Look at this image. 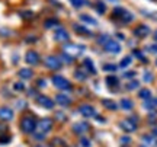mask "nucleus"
<instances>
[{"mask_svg": "<svg viewBox=\"0 0 157 147\" xmlns=\"http://www.w3.org/2000/svg\"><path fill=\"white\" fill-rule=\"evenodd\" d=\"M35 147H48V146H44V144H39V146H35Z\"/></svg>", "mask_w": 157, "mask_h": 147, "instance_id": "46", "label": "nucleus"}, {"mask_svg": "<svg viewBox=\"0 0 157 147\" xmlns=\"http://www.w3.org/2000/svg\"><path fill=\"white\" fill-rule=\"evenodd\" d=\"M147 50L150 51V52H154V54H156V52H157V44H153V45H148V47H147Z\"/></svg>", "mask_w": 157, "mask_h": 147, "instance_id": "35", "label": "nucleus"}, {"mask_svg": "<svg viewBox=\"0 0 157 147\" xmlns=\"http://www.w3.org/2000/svg\"><path fill=\"white\" fill-rule=\"evenodd\" d=\"M44 25L47 29H50V28H52V26H57V25H58V21H57V19H50V21H45Z\"/></svg>", "mask_w": 157, "mask_h": 147, "instance_id": "26", "label": "nucleus"}, {"mask_svg": "<svg viewBox=\"0 0 157 147\" xmlns=\"http://www.w3.org/2000/svg\"><path fill=\"white\" fill-rule=\"evenodd\" d=\"M12 118H13V111L10 108H0V119L2 121H10Z\"/></svg>", "mask_w": 157, "mask_h": 147, "instance_id": "13", "label": "nucleus"}, {"mask_svg": "<svg viewBox=\"0 0 157 147\" xmlns=\"http://www.w3.org/2000/svg\"><path fill=\"white\" fill-rule=\"evenodd\" d=\"M23 15H25V17H32V12H25Z\"/></svg>", "mask_w": 157, "mask_h": 147, "instance_id": "42", "label": "nucleus"}, {"mask_svg": "<svg viewBox=\"0 0 157 147\" xmlns=\"http://www.w3.org/2000/svg\"><path fill=\"white\" fill-rule=\"evenodd\" d=\"M96 10L99 12V13H105L106 7H105V5H103V3H98V6H96Z\"/></svg>", "mask_w": 157, "mask_h": 147, "instance_id": "33", "label": "nucleus"}, {"mask_svg": "<svg viewBox=\"0 0 157 147\" xmlns=\"http://www.w3.org/2000/svg\"><path fill=\"white\" fill-rule=\"evenodd\" d=\"M74 76H76L77 80H86V77H87V76L84 74V72H82V70H76V74H74Z\"/></svg>", "mask_w": 157, "mask_h": 147, "instance_id": "30", "label": "nucleus"}, {"mask_svg": "<svg viewBox=\"0 0 157 147\" xmlns=\"http://www.w3.org/2000/svg\"><path fill=\"white\" fill-rule=\"evenodd\" d=\"M36 102H38L41 106L47 108V109H51V108L54 106V101H52L51 98H48V96H44V95H41V96L36 98Z\"/></svg>", "mask_w": 157, "mask_h": 147, "instance_id": "9", "label": "nucleus"}, {"mask_svg": "<svg viewBox=\"0 0 157 147\" xmlns=\"http://www.w3.org/2000/svg\"><path fill=\"white\" fill-rule=\"evenodd\" d=\"M132 106H134L132 101H129V99H122V101H121V108L125 109V111H131Z\"/></svg>", "mask_w": 157, "mask_h": 147, "instance_id": "21", "label": "nucleus"}, {"mask_svg": "<svg viewBox=\"0 0 157 147\" xmlns=\"http://www.w3.org/2000/svg\"><path fill=\"white\" fill-rule=\"evenodd\" d=\"M105 50L108 52H112V54H118L119 51H121V45L118 44L115 40H109L105 42Z\"/></svg>", "mask_w": 157, "mask_h": 147, "instance_id": "8", "label": "nucleus"}, {"mask_svg": "<svg viewBox=\"0 0 157 147\" xmlns=\"http://www.w3.org/2000/svg\"><path fill=\"white\" fill-rule=\"evenodd\" d=\"M143 143L144 146H148V147H153L156 146V137H151V136H144L143 137Z\"/></svg>", "mask_w": 157, "mask_h": 147, "instance_id": "20", "label": "nucleus"}, {"mask_svg": "<svg viewBox=\"0 0 157 147\" xmlns=\"http://www.w3.org/2000/svg\"><path fill=\"white\" fill-rule=\"evenodd\" d=\"M13 89H15V91L22 92L23 89H25V87H23V85H22V83H15V85H13Z\"/></svg>", "mask_w": 157, "mask_h": 147, "instance_id": "34", "label": "nucleus"}, {"mask_svg": "<svg viewBox=\"0 0 157 147\" xmlns=\"http://www.w3.org/2000/svg\"><path fill=\"white\" fill-rule=\"evenodd\" d=\"M138 96L146 101V99H148V98H151V92L148 91V89H141L140 93H138Z\"/></svg>", "mask_w": 157, "mask_h": 147, "instance_id": "24", "label": "nucleus"}, {"mask_svg": "<svg viewBox=\"0 0 157 147\" xmlns=\"http://www.w3.org/2000/svg\"><path fill=\"white\" fill-rule=\"evenodd\" d=\"M38 85H39V87H44L45 82H44V80H39V82H38Z\"/></svg>", "mask_w": 157, "mask_h": 147, "instance_id": "43", "label": "nucleus"}, {"mask_svg": "<svg viewBox=\"0 0 157 147\" xmlns=\"http://www.w3.org/2000/svg\"><path fill=\"white\" fill-rule=\"evenodd\" d=\"M80 19H82L83 22H86V23H90V25H96V23H98V21H96V19L87 16V15H80Z\"/></svg>", "mask_w": 157, "mask_h": 147, "instance_id": "23", "label": "nucleus"}, {"mask_svg": "<svg viewBox=\"0 0 157 147\" xmlns=\"http://www.w3.org/2000/svg\"><path fill=\"white\" fill-rule=\"evenodd\" d=\"M134 56H135V57H138V58H144V57H143V54H141V52H140L138 50H135V51H134Z\"/></svg>", "mask_w": 157, "mask_h": 147, "instance_id": "40", "label": "nucleus"}, {"mask_svg": "<svg viewBox=\"0 0 157 147\" xmlns=\"http://www.w3.org/2000/svg\"><path fill=\"white\" fill-rule=\"evenodd\" d=\"M134 74V72H127V73H124V77H132Z\"/></svg>", "mask_w": 157, "mask_h": 147, "instance_id": "39", "label": "nucleus"}, {"mask_svg": "<svg viewBox=\"0 0 157 147\" xmlns=\"http://www.w3.org/2000/svg\"><path fill=\"white\" fill-rule=\"evenodd\" d=\"M144 80H146V82H151V80H153L151 73H146V74H144Z\"/></svg>", "mask_w": 157, "mask_h": 147, "instance_id": "38", "label": "nucleus"}, {"mask_svg": "<svg viewBox=\"0 0 157 147\" xmlns=\"http://www.w3.org/2000/svg\"><path fill=\"white\" fill-rule=\"evenodd\" d=\"M129 64H131V57H125V58L121 60V64H119V66L122 68H125V67H128Z\"/></svg>", "mask_w": 157, "mask_h": 147, "instance_id": "28", "label": "nucleus"}, {"mask_svg": "<svg viewBox=\"0 0 157 147\" xmlns=\"http://www.w3.org/2000/svg\"><path fill=\"white\" fill-rule=\"evenodd\" d=\"M80 114L83 115L84 118H90V117H95L96 115V111L93 106H90V105H82L80 106Z\"/></svg>", "mask_w": 157, "mask_h": 147, "instance_id": "11", "label": "nucleus"}, {"mask_svg": "<svg viewBox=\"0 0 157 147\" xmlns=\"http://www.w3.org/2000/svg\"><path fill=\"white\" fill-rule=\"evenodd\" d=\"M10 141V137L9 136H5V137H0V143L3 144V143H9Z\"/></svg>", "mask_w": 157, "mask_h": 147, "instance_id": "37", "label": "nucleus"}, {"mask_svg": "<svg viewBox=\"0 0 157 147\" xmlns=\"http://www.w3.org/2000/svg\"><path fill=\"white\" fill-rule=\"evenodd\" d=\"M19 77L23 80H29V79H32V76H34V72L31 70V68H21L19 70Z\"/></svg>", "mask_w": 157, "mask_h": 147, "instance_id": "17", "label": "nucleus"}, {"mask_svg": "<svg viewBox=\"0 0 157 147\" xmlns=\"http://www.w3.org/2000/svg\"><path fill=\"white\" fill-rule=\"evenodd\" d=\"M80 144H82V147H90V146H92V144H90V140H89V138H86V137H82Z\"/></svg>", "mask_w": 157, "mask_h": 147, "instance_id": "32", "label": "nucleus"}, {"mask_svg": "<svg viewBox=\"0 0 157 147\" xmlns=\"http://www.w3.org/2000/svg\"><path fill=\"white\" fill-rule=\"evenodd\" d=\"M21 128H22L23 133L31 134V133H34V130L36 128V122H35V119L32 118V117H25V118H22V121H21Z\"/></svg>", "mask_w": 157, "mask_h": 147, "instance_id": "2", "label": "nucleus"}, {"mask_svg": "<svg viewBox=\"0 0 157 147\" xmlns=\"http://www.w3.org/2000/svg\"><path fill=\"white\" fill-rule=\"evenodd\" d=\"M111 2H117V0H111Z\"/></svg>", "mask_w": 157, "mask_h": 147, "instance_id": "48", "label": "nucleus"}, {"mask_svg": "<svg viewBox=\"0 0 157 147\" xmlns=\"http://www.w3.org/2000/svg\"><path fill=\"white\" fill-rule=\"evenodd\" d=\"M102 103H103V105H105L108 109H112V111H115V109H117V103H115V102H112V101L103 99V101H102Z\"/></svg>", "mask_w": 157, "mask_h": 147, "instance_id": "25", "label": "nucleus"}, {"mask_svg": "<svg viewBox=\"0 0 157 147\" xmlns=\"http://www.w3.org/2000/svg\"><path fill=\"white\" fill-rule=\"evenodd\" d=\"M84 51L83 45H77V44H67L64 45V54H67L68 57H77Z\"/></svg>", "mask_w": 157, "mask_h": 147, "instance_id": "3", "label": "nucleus"}, {"mask_svg": "<svg viewBox=\"0 0 157 147\" xmlns=\"http://www.w3.org/2000/svg\"><path fill=\"white\" fill-rule=\"evenodd\" d=\"M154 38H156V40H157V31H156V32H154Z\"/></svg>", "mask_w": 157, "mask_h": 147, "instance_id": "47", "label": "nucleus"}, {"mask_svg": "<svg viewBox=\"0 0 157 147\" xmlns=\"http://www.w3.org/2000/svg\"><path fill=\"white\" fill-rule=\"evenodd\" d=\"M106 83L109 86H117L118 85V79L115 76H108L106 77Z\"/></svg>", "mask_w": 157, "mask_h": 147, "instance_id": "27", "label": "nucleus"}, {"mask_svg": "<svg viewBox=\"0 0 157 147\" xmlns=\"http://www.w3.org/2000/svg\"><path fill=\"white\" fill-rule=\"evenodd\" d=\"M70 2H71V5H73L76 9H80V7L84 6V3H86L84 0H70Z\"/></svg>", "mask_w": 157, "mask_h": 147, "instance_id": "29", "label": "nucleus"}, {"mask_svg": "<svg viewBox=\"0 0 157 147\" xmlns=\"http://www.w3.org/2000/svg\"><path fill=\"white\" fill-rule=\"evenodd\" d=\"M52 128V121H51L50 118H44V119H41L38 124H36V130L41 133V134H47L48 131Z\"/></svg>", "mask_w": 157, "mask_h": 147, "instance_id": "5", "label": "nucleus"}, {"mask_svg": "<svg viewBox=\"0 0 157 147\" xmlns=\"http://www.w3.org/2000/svg\"><path fill=\"white\" fill-rule=\"evenodd\" d=\"M113 15H115L117 17H119L124 23L132 22V19H134V15H132L131 12L125 10L124 7H115V9H113Z\"/></svg>", "mask_w": 157, "mask_h": 147, "instance_id": "1", "label": "nucleus"}, {"mask_svg": "<svg viewBox=\"0 0 157 147\" xmlns=\"http://www.w3.org/2000/svg\"><path fill=\"white\" fill-rule=\"evenodd\" d=\"M137 87H138V82H137V80L129 82L128 86H127V89H128V91H134V89H137Z\"/></svg>", "mask_w": 157, "mask_h": 147, "instance_id": "31", "label": "nucleus"}, {"mask_svg": "<svg viewBox=\"0 0 157 147\" xmlns=\"http://www.w3.org/2000/svg\"><path fill=\"white\" fill-rule=\"evenodd\" d=\"M134 34H135V37H138V38H144V37H147V35L150 34V28L146 26V25H140L138 28H135Z\"/></svg>", "mask_w": 157, "mask_h": 147, "instance_id": "15", "label": "nucleus"}, {"mask_svg": "<svg viewBox=\"0 0 157 147\" xmlns=\"http://www.w3.org/2000/svg\"><path fill=\"white\" fill-rule=\"evenodd\" d=\"M121 127H122L124 131H127V133H132V131L137 130V118L124 119L122 122H121Z\"/></svg>", "mask_w": 157, "mask_h": 147, "instance_id": "7", "label": "nucleus"}, {"mask_svg": "<svg viewBox=\"0 0 157 147\" xmlns=\"http://www.w3.org/2000/svg\"><path fill=\"white\" fill-rule=\"evenodd\" d=\"M156 64H157V61H156Z\"/></svg>", "mask_w": 157, "mask_h": 147, "instance_id": "49", "label": "nucleus"}, {"mask_svg": "<svg viewBox=\"0 0 157 147\" xmlns=\"http://www.w3.org/2000/svg\"><path fill=\"white\" fill-rule=\"evenodd\" d=\"M121 141L122 143H129V137H122V138H121Z\"/></svg>", "mask_w": 157, "mask_h": 147, "instance_id": "41", "label": "nucleus"}, {"mask_svg": "<svg viewBox=\"0 0 157 147\" xmlns=\"http://www.w3.org/2000/svg\"><path fill=\"white\" fill-rule=\"evenodd\" d=\"M98 121H99V122H105V121H103V118H102V117H98Z\"/></svg>", "mask_w": 157, "mask_h": 147, "instance_id": "45", "label": "nucleus"}, {"mask_svg": "<svg viewBox=\"0 0 157 147\" xmlns=\"http://www.w3.org/2000/svg\"><path fill=\"white\" fill-rule=\"evenodd\" d=\"M73 131L76 134H84V133H87L89 131V124L87 122H77V124L73 125Z\"/></svg>", "mask_w": 157, "mask_h": 147, "instance_id": "14", "label": "nucleus"}, {"mask_svg": "<svg viewBox=\"0 0 157 147\" xmlns=\"http://www.w3.org/2000/svg\"><path fill=\"white\" fill-rule=\"evenodd\" d=\"M25 60H26V63L31 64V66H36V64L39 63L38 52H35V51H28L26 56H25Z\"/></svg>", "mask_w": 157, "mask_h": 147, "instance_id": "10", "label": "nucleus"}, {"mask_svg": "<svg viewBox=\"0 0 157 147\" xmlns=\"http://www.w3.org/2000/svg\"><path fill=\"white\" fill-rule=\"evenodd\" d=\"M115 66H113V64H106V66H103V70H109V72H113V70H115Z\"/></svg>", "mask_w": 157, "mask_h": 147, "instance_id": "36", "label": "nucleus"}, {"mask_svg": "<svg viewBox=\"0 0 157 147\" xmlns=\"http://www.w3.org/2000/svg\"><path fill=\"white\" fill-rule=\"evenodd\" d=\"M52 85L56 86L57 89H61V91H70L71 89V83L63 76H54L52 77Z\"/></svg>", "mask_w": 157, "mask_h": 147, "instance_id": "4", "label": "nucleus"}, {"mask_svg": "<svg viewBox=\"0 0 157 147\" xmlns=\"http://www.w3.org/2000/svg\"><path fill=\"white\" fill-rule=\"evenodd\" d=\"M83 66H84V68L89 72V73H96V68H95V66H93V61L90 60V58H86L84 60V63H83Z\"/></svg>", "mask_w": 157, "mask_h": 147, "instance_id": "19", "label": "nucleus"}, {"mask_svg": "<svg viewBox=\"0 0 157 147\" xmlns=\"http://www.w3.org/2000/svg\"><path fill=\"white\" fill-rule=\"evenodd\" d=\"M74 31H76L77 34H82V35H90L92 34L89 29L84 28V26H82V25H74Z\"/></svg>", "mask_w": 157, "mask_h": 147, "instance_id": "22", "label": "nucleus"}, {"mask_svg": "<svg viewBox=\"0 0 157 147\" xmlns=\"http://www.w3.org/2000/svg\"><path fill=\"white\" fill-rule=\"evenodd\" d=\"M153 137H156V138H157V128L153 131Z\"/></svg>", "mask_w": 157, "mask_h": 147, "instance_id": "44", "label": "nucleus"}, {"mask_svg": "<svg viewBox=\"0 0 157 147\" xmlns=\"http://www.w3.org/2000/svg\"><path fill=\"white\" fill-rule=\"evenodd\" d=\"M54 38H56L57 41H60V42H64V41H67L70 37H68V32L66 31V29L57 28L56 32H54Z\"/></svg>", "mask_w": 157, "mask_h": 147, "instance_id": "12", "label": "nucleus"}, {"mask_svg": "<svg viewBox=\"0 0 157 147\" xmlns=\"http://www.w3.org/2000/svg\"><path fill=\"white\" fill-rule=\"evenodd\" d=\"M61 60L60 58H57V57L54 56H50L45 58V66L48 68H51V70H58V68H61Z\"/></svg>", "mask_w": 157, "mask_h": 147, "instance_id": "6", "label": "nucleus"}, {"mask_svg": "<svg viewBox=\"0 0 157 147\" xmlns=\"http://www.w3.org/2000/svg\"><path fill=\"white\" fill-rule=\"evenodd\" d=\"M144 109H147V111H153V109H156L157 108V98H148V99H146V102H144Z\"/></svg>", "mask_w": 157, "mask_h": 147, "instance_id": "16", "label": "nucleus"}, {"mask_svg": "<svg viewBox=\"0 0 157 147\" xmlns=\"http://www.w3.org/2000/svg\"><path fill=\"white\" fill-rule=\"evenodd\" d=\"M56 101H57V103H60L61 106H67V105L71 103V99H70V96H67V95H57Z\"/></svg>", "mask_w": 157, "mask_h": 147, "instance_id": "18", "label": "nucleus"}]
</instances>
